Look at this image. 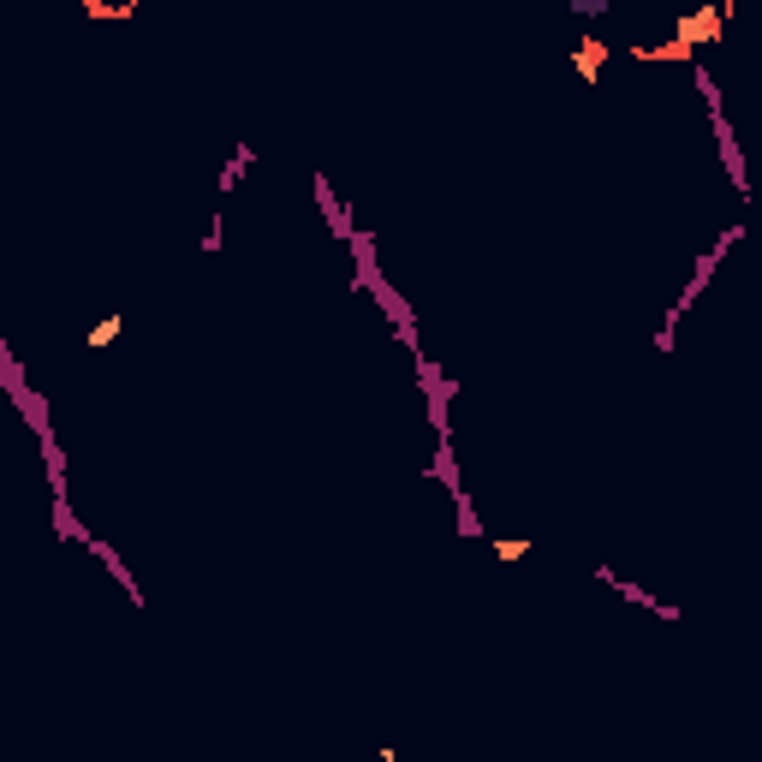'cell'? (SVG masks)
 Wrapping results in <instances>:
<instances>
[{
  "instance_id": "obj_2",
  "label": "cell",
  "mask_w": 762,
  "mask_h": 762,
  "mask_svg": "<svg viewBox=\"0 0 762 762\" xmlns=\"http://www.w3.org/2000/svg\"><path fill=\"white\" fill-rule=\"evenodd\" d=\"M602 60H607V42L584 36V42H578V54H572V66H578V78H596V72H602Z\"/></svg>"
},
{
  "instance_id": "obj_5",
  "label": "cell",
  "mask_w": 762,
  "mask_h": 762,
  "mask_svg": "<svg viewBox=\"0 0 762 762\" xmlns=\"http://www.w3.org/2000/svg\"><path fill=\"white\" fill-rule=\"evenodd\" d=\"M381 762H405V750H381Z\"/></svg>"
},
{
  "instance_id": "obj_1",
  "label": "cell",
  "mask_w": 762,
  "mask_h": 762,
  "mask_svg": "<svg viewBox=\"0 0 762 762\" xmlns=\"http://www.w3.org/2000/svg\"><path fill=\"white\" fill-rule=\"evenodd\" d=\"M720 24H727V6H697V13H691V18H679L673 42H685L691 54H697V48H703V42H715V36H720Z\"/></svg>"
},
{
  "instance_id": "obj_3",
  "label": "cell",
  "mask_w": 762,
  "mask_h": 762,
  "mask_svg": "<svg viewBox=\"0 0 762 762\" xmlns=\"http://www.w3.org/2000/svg\"><path fill=\"white\" fill-rule=\"evenodd\" d=\"M119 328H126V316H101L96 328L84 334V340H89V352H101V345H114V340H119Z\"/></svg>"
},
{
  "instance_id": "obj_4",
  "label": "cell",
  "mask_w": 762,
  "mask_h": 762,
  "mask_svg": "<svg viewBox=\"0 0 762 762\" xmlns=\"http://www.w3.org/2000/svg\"><path fill=\"white\" fill-rule=\"evenodd\" d=\"M524 554H531V542H518V536H501V542H494V560H524Z\"/></svg>"
}]
</instances>
